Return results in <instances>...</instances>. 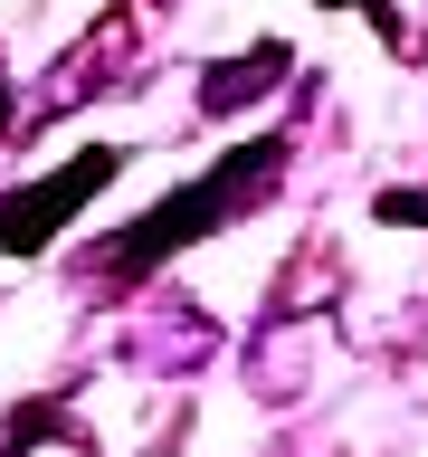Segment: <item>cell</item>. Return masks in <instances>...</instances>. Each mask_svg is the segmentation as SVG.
Returning a JSON list of instances; mask_svg holds the SVG:
<instances>
[{"instance_id":"obj_1","label":"cell","mask_w":428,"mask_h":457,"mask_svg":"<svg viewBox=\"0 0 428 457\" xmlns=\"http://www.w3.org/2000/svg\"><path fill=\"white\" fill-rule=\"evenodd\" d=\"M276 171H285V143L267 134V143H248V153H228L210 181H191L181 200H162V210H143L124 238H114L105 257H86V277H114V286H134L143 267H162L171 248H191V238H210L219 220H238L248 200H267L276 191Z\"/></svg>"},{"instance_id":"obj_2","label":"cell","mask_w":428,"mask_h":457,"mask_svg":"<svg viewBox=\"0 0 428 457\" xmlns=\"http://www.w3.org/2000/svg\"><path fill=\"white\" fill-rule=\"evenodd\" d=\"M114 171H124V153H105V143H95V153H77L67 171H48V181L10 191V200H0V248H20V257H29V248H48L57 228L77 220V200H86V191H105Z\"/></svg>"},{"instance_id":"obj_3","label":"cell","mask_w":428,"mask_h":457,"mask_svg":"<svg viewBox=\"0 0 428 457\" xmlns=\"http://www.w3.org/2000/svg\"><path fill=\"white\" fill-rule=\"evenodd\" d=\"M124 67H134V10H105V20H95V38H77V48L48 67V86H38L29 124H48V114L86 105V96H105V86H134Z\"/></svg>"},{"instance_id":"obj_4","label":"cell","mask_w":428,"mask_h":457,"mask_svg":"<svg viewBox=\"0 0 428 457\" xmlns=\"http://www.w3.org/2000/svg\"><path fill=\"white\" fill-rule=\"evenodd\" d=\"M276 77H285V48L267 38V48L228 57V67H210V96H200V105H210V114H228V105H257V96H267Z\"/></svg>"},{"instance_id":"obj_5","label":"cell","mask_w":428,"mask_h":457,"mask_svg":"<svg viewBox=\"0 0 428 457\" xmlns=\"http://www.w3.org/2000/svg\"><path fill=\"white\" fill-rule=\"evenodd\" d=\"M362 10L381 20V38H391V48L409 57V67L428 57V0H362Z\"/></svg>"},{"instance_id":"obj_6","label":"cell","mask_w":428,"mask_h":457,"mask_svg":"<svg viewBox=\"0 0 428 457\" xmlns=\"http://www.w3.org/2000/svg\"><path fill=\"white\" fill-rule=\"evenodd\" d=\"M0 124H10V77H0Z\"/></svg>"},{"instance_id":"obj_7","label":"cell","mask_w":428,"mask_h":457,"mask_svg":"<svg viewBox=\"0 0 428 457\" xmlns=\"http://www.w3.org/2000/svg\"><path fill=\"white\" fill-rule=\"evenodd\" d=\"M143 10H181V0H143Z\"/></svg>"}]
</instances>
